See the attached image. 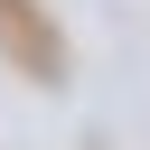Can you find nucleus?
<instances>
[{
    "label": "nucleus",
    "instance_id": "1",
    "mask_svg": "<svg viewBox=\"0 0 150 150\" xmlns=\"http://www.w3.org/2000/svg\"><path fill=\"white\" fill-rule=\"evenodd\" d=\"M0 66L28 84H66V38H56L47 0H0Z\"/></svg>",
    "mask_w": 150,
    "mask_h": 150
},
{
    "label": "nucleus",
    "instance_id": "2",
    "mask_svg": "<svg viewBox=\"0 0 150 150\" xmlns=\"http://www.w3.org/2000/svg\"><path fill=\"white\" fill-rule=\"evenodd\" d=\"M84 150H103V141H84Z\"/></svg>",
    "mask_w": 150,
    "mask_h": 150
}]
</instances>
